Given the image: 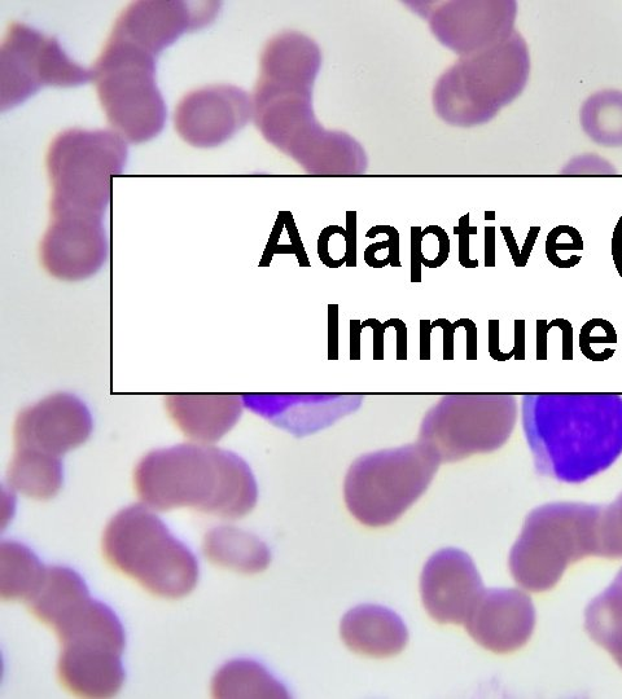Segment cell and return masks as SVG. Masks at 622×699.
Masks as SVG:
<instances>
[{
	"label": "cell",
	"mask_w": 622,
	"mask_h": 699,
	"mask_svg": "<svg viewBox=\"0 0 622 699\" xmlns=\"http://www.w3.org/2000/svg\"><path fill=\"white\" fill-rule=\"evenodd\" d=\"M135 487L155 511L190 508L230 520L251 512L258 499L256 478L242 457L201 443L151 452L135 470Z\"/></svg>",
	"instance_id": "cell-1"
},
{
	"label": "cell",
	"mask_w": 622,
	"mask_h": 699,
	"mask_svg": "<svg viewBox=\"0 0 622 699\" xmlns=\"http://www.w3.org/2000/svg\"><path fill=\"white\" fill-rule=\"evenodd\" d=\"M524 426L538 468L565 482H582L622 451V404L530 399Z\"/></svg>",
	"instance_id": "cell-2"
},
{
	"label": "cell",
	"mask_w": 622,
	"mask_h": 699,
	"mask_svg": "<svg viewBox=\"0 0 622 699\" xmlns=\"http://www.w3.org/2000/svg\"><path fill=\"white\" fill-rule=\"evenodd\" d=\"M104 555L121 573L164 599H181L195 588L199 564L147 505H133L107 526Z\"/></svg>",
	"instance_id": "cell-3"
},
{
	"label": "cell",
	"mask_w": 622,
	"mask_h": 699,
	"mask_svg": "<svg viewBox=\"0 0 622 699\" xmlns=\"http://www.w3.org/2000/svg\"><path fill=\"white\" fill-rule=\"evenodd\" d=\"M597 505L559 503L534 509L508 558L512 578L530 592H545L569 565L599 556Z\"/></svg>",
	"instance_id": "cell-4"
},
{
	"label": "cell",
	"mask_w": 622,
	"mask_h": 699,
	"mask_svg": "<svg viewBox=\"0 0 622 699\" xmlns=\"http://www.w3.org/2000/svg\"><path fill=\"white\" fill-rule=\"evenodd\" d=\"M442 463L419 441L358 457L346 473V508L362 525H392L428 490Z\"/></svg>",
	"instance_id": "cell-5"
},
{
	"label": "cell",
	"mask_w": 622,
	"mask_h": 699,
	"mask_svg": "<svg viewBox=\"0 0 622 699\" xmlns=\"http://www.w3.org/2000/svg\"><path fill=\"white\" fill-rule=\"evenodd\" d=\"M126 144L111 133L69 131L48 155L54 199V219L102 221L111 197V177L121 174Z\"/></svg>",
	"instance_id": "cell-6"
},
{
	"label": "cell",
	"mask_w": 622,
	"mask_h": 699,
	"mask_svg": "<svg viewBox=\"0 0 622 699\" xmlns=\"http://www.w3.org/2000/svg\"><path fill=\"white\" fill-rule=\"evenodd\" d=\"M155 69V54L113 34L93 70L109 121L130 142L151 139L164 126Z\"/></svg>",
	"instance_id": "cell-7"
},
{
	"label": "cell",
	"mask_w": 622,
	"mask_h": 699,
	"mask_svg": "<svg viewBox=\"0 0 622 699\" xmlns=\"http://www.w3.org/2000/svg\"><path fill=\"white\" fill-rule=\"evenodd\" d=\"M515 420L516 404L511 397L446 395L424 416L419 441L432 447L442 463H455L503 446Z\"/></svg>",
	"instance_id": "cell-8"
},
{
	"label": "cell",
	"mask_w": 622,
	"mask_h": 699,
	"mask_svg": "<svg viewBox=\"0 0 622 699\" xmlns=\"http://www.w3.org/2000/svg\"><path fill=\"white\" fill-rule=\"evenodd\" d=\"M3 109L23 103L45 85L78 86L94 79L93 70L72 63L54 39L24 26L13 28L2 52Z\"/></svg>",
	"instance_id": "cell-9"
},
{
	"label": "cell",
	"mask_w": 622,
	"mask_h": 699,
	"mask_svg": "<svg viewBox=\"0 0 622 699\" xmlns=\"http://www.w3.org/2000/svg\"><path fill=\"white\" fill-rule=\"evenodd\" d=\"M427 613L442 624H464L484 592L472 558L461 549H441L427 561L420 578Z\"/></svg>",
	"instance_id": "cell-10"
},
{
	"label": "cell",
	"mask_w": 622,
	"mask_h": 699,
	"mask_svg": "<svg viewBox=\"0 0 622 699\" xmlns=\"http://www.w3.org/2000/svg\"><path fill=\"white\" fill-rule=\"evenodd\" d=\"M93 432V417L81 399L56 394L20 413L15 424L16 448L61 457L81 446Z\"/></svg>",
	"instance_id": "cell-11"
},
{
	"label": "cell",
	"mask_w": 622,
	"mask_h": 699,
	"mask_svg": "<svg viewBox=\"0 0 622 699\" xmlns=\"http://www.w3.org/2000/svg\"><path fill=\"white\" fill-rule=\"evenodd\" d=\"M477 644L506 654L523 648L536 627V609L519 589H484L464 622Z\"/></svg>",
	"instance_id": "cell-12"
},
{
	"label": "cell",
	"mask_w": 622,
	"mask_h": 699,
	"mask_svg": "<svg viewBox=\"0 0 622 699\" xmlns=\"http://www.w3.org/2000/svg\"><path fill=\"white\" fill-rule=\"evenodd\" d=\"M242 398L245 408L297 437L334 425L356 412L363 400L356 394H247Z\"/></svg>",
	"instance_id": "cell-13"
},
{
	"label": "cell",
	"mask_w": 622,
	"mask_h": 699,
	"mask_svg": "<svg viewBox=\"0 0 622 699\" xmlns=\"http://www.w3.org/2000/svg\"><path fill=\"white\" fill-rule=\"evenodd\" d=\"M249 114L251 104L242 90L214 87L187 96L178 107L175 125L187 142L212 147L234 135Z\"/></svg>",
	"instance_id": "cell-14"
},
{
	"label": "cell",
	"mask_w": 622,
	"mask_h": 699,
	"mask_svg": "<svg viewBox=\"0 0 622 699\" xmlns=\"http://www.w3.org/2000/svg\"><path fill=\"white\" fill-rule=\"evenodd\" d=\"M108 256L102 221L54 219L42 243V261L56 278H90Z\"/></svg>",
	"instance_id": "cell-15"
},
{
	"label": "cell",
	"mask_w": 622,
	"mask_h": 699,
	"mask_svg": "<svg viewBox=\"0 0 622 699\" xmlns=\"http://www.w3.org/2000/svg\"><path fill=\"white\" fill-rule=\"evenodd\" d=\"M209 20L196 17L186 3H138L122 15L113 34L157 55L188 28Z\"/></svg>",
	"instance_id": "cell-16"
},
{
	"label": "cell",
	"mask_w": 622,
	"mask_h": 699,
	"mask_svg": "<svg viewBox=\"0 0 622 699\" xmlns=\"http://www.w3.org/2000/svg\"><path fill=\"white\" fill-rule=\"evenodd\" d=\"M340 635L354 653L374 658L400 654L409 641V631L400 615L374 604L349 610L341 619Z\"/></svg>",
	"instance_id": "cell-17"
},
{
	"label": "cell",
	"mask_w": 622,
	"mask_h": 699,
	"mask_svg": "<svg viewBox=\"0 0 622 699\" xmlns=\"http://www.w3.org/2000/svg\"><path fill=\"white\" fill-rule=\"evenodd\" d=\"M242 395H170L166 408L182 432L201 444L219 441L239 421Z\"/></svg>",
	"instance_id": "cell-18"
},
{
	"label": "cell",
	"mask_w": 622,
	"mask_h": 699,
	"mask_svg": "<svg viewBox=\"0 0 622 699\" xmlns=\"http://www.w3.org/2000/svg\"><path fill=\"white\" fill-rule=\"evenodd\" d=\"M122 653L98 648H63L59 675L65 687L83 697H111L125 681Z\"/></svg>",
	"instance_id": "cell-19"
},
{
	"label": "cell",
	"mask_w": 622,
	"mask_h": 699,
	"mask_svg": "<svg viewBox=\"0 0 622 699\" xmlns=\"http://www.w3.org/2000/svg\"><path fill=\"white\" fill-rule=\"evenodd\" d=\"M54 630L63 648H103L124 653L125 631L117 615L91 597L68 611Z\"/></svg>",
	"instance_id": "cell-20"
},
{
	"label": "cell",
	"mask_w": 622,
	"mask_h": 699,
	"mask_svg": "<svg viewBox=\"0 0 622 699\" xmlns=\"http://www.w3.org/2000/svg\"><path fill=\"white\" fill-rule=\"evenodd\" d=\"M204 553L213 564L244 574H257L270 565L271 553L257 536L236 527L210 530L204 539Z\"/></svg>",
	"instance_id": "cell-21"
},
{
	"label": "cell",
	"mask_w": 622,
	"mask_h": 699,
	"mask_svg": "<svg viewBox=\"0 0 622 699\" xmlns=\"http://www.w3.org/2000/svg\"><path fill=\"white\" fill-rule=\"evenodd\" d=\"M90 597L81 575L68 567H47L45 579L28 602L32 613L54 627L74 606Z\"/></svg>",
	"instance_id": "cell-22"
},
{
	"label": "cell",
	"mask_w": 622,
	"mask_h": 699,
	"mask_svg": "<svg viewBox=\"0 0 622 699\" xmlns=\"http://www.w3.org/2000/svg\"><path fill=\"white\" fill-rule=\"evenodd\" d=\"M11 489L29 498L46 500L54 498L63 486L61 457L43 452L16 448V454L8 472Z\"/></svg>",
	"instance_id": "cell-23"
},
{
	"label": "cell",
	"mask_w": 622,
	"mask_h": 699,
	"mask_svg": "<svg viewBox=\"0 0 622 699\" xmlns=\"http://www.w3.org/2000/svg\"><path fill=\"white\" fill-rule=\"evenodd\" d=\"M217 698H287V688L260 663L240 659L223 666L213 680Z\"/></svg>",
	"instance_id": "cell-24"
},
{
	"label": "cell",
	"mask_w": 622,
	"mask_h": 699,
	"mask_svg": "<svg viewBox=\"0 0 622 699\" xmlns=\"http://www.w3.org/2000/svg\"><path fill=\"white\" fill-rule=\"evenodd\" d=\"M47 567L25 545L4 542L0 545V595L6 600H25L37 592Z\"/></svg>",
	"instance_id": "cell-25"
},
{
	"label": "cell",
	"mask_w": 622,
	"mask_h": 699,
	"mask_svg": "<svg viewBox=\"0 0 622 699\" xmlns=\"http://www.w3.org/2000/svg\"><path fill=\"white\" fill-rule=\"evenodd\" d=\"M585 628L622 668V570L611 586L590 602Z\"/></svg>",
	"instance_id": "cell-26"
},
{
	"label": "cell",
	"mask_w": 622,
	"mask_h": 699,
	"mask_svg": "<svg viewBox=\"0 0 622 699\" xmlns=\"http://www.w3.org/2000/svg\"><path fill=\"white\" fill-rule=\"evenodd\" d=\"M580 121L585 134L602 147H622V91L591 95L582 105Z\"/></svg>",
	"instance_id": "cell-27"
},
{
	"label": "cell",
	"mask_w": 622,
	"mask_h": 699,
	"mask_svg": "<svg viewBox=\"0 0 622 699\" xmlns=\"http://www.w3.org/2000/svg\"><path fill=\"white\" fill-rule=\"evenodd\" d=\"M598 557L622 558V495L600 512Z\"/></svg>",
	"instance_id": "cell-28"
},
{
	"label": "cell",
	"mask_w": 622,
	"mask_h": 699,
	"mask_svg": "<svg viewBox=\"0 0 622 699\" xmlns=\"http://www.w3.org/2000/svg\"><path fill=\"white\" fill-rule=\"evenodd\" d=\"M560 252L584 250L581 233L571 226H558L547 235L546 256L555 267L559 265Z\"/></svg>",
	"instance_id": "cell-29"
},
{
	"label": "cell",
	"mask_w": 622,
	"mask_h": 699,
	"mask_svg": "<svg viewBox=\"0 0 622 699\" xmlns=\"http://www.w3.org/2000/svg\"><path fill=\"white\" fill-rule=\"evenodd\" d=\"M562 175H617L616 167L606 158L593 153L572 158L567 165L560 170Z\"/></svg>",
	"instance_id": "cell-30"
},
{
	"label": "cell",
	"mask_w": 622,
	"mask_h": 699,
	"mask_svg": "<svg viewBox=\"0 0 622 699\" xmlns=\"http://www.w3.org/2000/svg\"><path fill=\"white\" fill-rule=\"evenodd\" d=\"M455 233L459 235V261L464 267L476 268L479 266V261H472L470 258V236L472 233H477V228L470 226V214L459 221Z\"/></svg>",
	"instance_id": "cell-31"
},
{
	"label": "cell",
	"mask_w": 622,
	"mask_h": 699,
	"mask_svg": "<svg viewBox=\"0 0 622 699\" xmlns=\"http://www.w3.org/2000/svg\"><path fill=\"white\" fill-rule=\"evenodd\" d=\"M328 359H339V306H328Z\"/></svg>",
	"instance_id": "cell-32"
},
{
	"label": "cell",
	"mask_w": 622,
	"mask_h": 699,
	"mask_svg": "<svg viewBox=\"0 0 622 699\" xmlns=\"http://www.w3.org/2000/svg\"><path fill=\"white\" fill-rule=\"evenodd\" d=\"M411 281L418 283L422 280V230L420 227L411 228Z\"/></svg>",
	"instance_id": "cell-33"
},
{
	"label": "cell",
	"mask_w": 622,
	"mask_h": 699,
	"mask_svg": "<svg viewBox=\"0 0 622 699\" xmlns=\"http://www.w3.org/2000/svg\"><path fill=\"white\" fill-rule=\"evenodd\" d=\"M346 223H348V228H346L348 259H346V263H348V266L354 267L357 263V214H346Z\"/></svg>",
	"instance_id": "cell-34"
},
{
	"label": "cell",
	"mask_w": 622,
	"mask_h": 699,
	"mask_svg": "<svg viewBox=\"0 0 622 699\" xmlns=\"http://www.w3.org/2000/svg\"><path fill=\"white\" fill-rule=\"evenodd\" d=\"M489 354L497 362H507L512 356H515L514 350L508 354H503L499 349V320H489Z\"/></svg>",
	"instance_id": "cell-35"
},
{
	"label": "cell",
	"mask_w": 622,
	"mask_h": 699,
	"mask_svg": "<svg viewBox=\"0 0 622 699\" xmlns=\"http://www.w3.org/2000/svg\"><path fill=\"white\" fill-rule=\"evenodd\" d=\"M562 329L563 332V360H573V327L567 319H554L549 323L551 328Z\"/></svg>",
	"instance_id": "cell-36"
},
{
	"label": "cell",
	"mask_w": 622,
	"mask_h": 699,
	"mask_svg": "<svg viewBox=\"0 0 622 699\" xmlns=\"http://www.w3.org/2000/svg\"><path fill=\"white\" fill-rule=\"evenodd\" d=\"M362 327L374 329V360L384 359V333L389 328L387 322L381 324L378 319H369L362 323Z\"/></svg>",
	"instance_id": "cell-37"
},
{
	"label": "cell",
	"mask_w": 622,
	"mask_h": 699,
	"mask_svg": "<svg viewBox=\"0 0 622 699\" xmlns=\"http://www.w3.org/2000/svg\"><path fill=\"white\" fill-rule=\"evenodd\" d=\"M432 327H441L444 329V359L453 360L454 359V333L457 329V325L450 323L446 319H437L436 322L432 323Z\"/></svg>",
	"instance_id": "cell-38"
},
{
	"label": "cell",
	"mask_w": 622,
	"mask_h": 699,
	"mask_svg": "<svg viewBox=\"0 0 622 699\" xmlns=\"http://www.w3.org/2000/svg\"><path fill=\"white\" fill-rule=\"evenodd\" d=\"M457 328L463 327L467 332V360L477 359V327L471 319H459L454 323Z\"/></svg>",
	"instance_id": "cell-39"
},
{
	"label": "cell",
	"mask_w": 622,
	"mask_h": 699,
	"mask_svg": "<svg viewBox=\"0 0 622 699\" xmlns=\"http://www.w3.org/2000/svg\"><path fill=\"white\" fill-rule=\"evenodd\" d=\"M389 327L396 328L397 331V360L407 359V328L400 319L388 320Z\"/></svg>",
	"instance_id": "cell-40"
},
{
	"label": "cell",
	"mask_w": 622,
	"mask_h": 699,
	"mask_svg": "<svg viewBox=\"0 0 622 699\" xmlns=\"http://www.w3.org/2000/svg\"><path fill=\"white\" fill-rule=\"evenodd\" d=\"M362 323L359 319L350 320V359H361Z\"/></svg>",
	"instance_id": "cell-41"
},
{
	"label": "cell",
	"mask_w": 622,
	"mask_h": 699,
	"mask_svg": "<svg viewBox=\"0 0 622 699\" xmlns=\"http://www.w3.org/2000/svg\"><path fill=\"white\" fill-rule=\"evenodd\" d=\"M612 258L615 263L616 270L619 272L622 279V215L617 222L612 236Z\"/></svg>",
	"instance_id": "cell-42"
},
{
	"label": "cell",
	"mask_w": 622,
	"mask_h": 699,
	"mask_svg": "<svg viewBox=\"0 0 622 699\" xmlns=\"http://www.w3.org/2000/svg\"><path fill=\"white\" fill-rule=\"evenodd\" d=\"M431 320L424 319L420 322V359H431Z\"/></svg>",
	"instance_id": "cell-43"
},
{
	"label": "cell",
	"mask_w": 622,
	"mask_h": 699,
	"mask_svg": "<svg viewBox=\"0 0 622 699\" xmlns=\"http://www.w3.org/2000/svg\"><path fill=\"white\" fill-rule=\"evenodd\" d=\"M549 322L546 319L537 320V360H547V334Z\"/></svg>",
	"instance_id": "cell-44"
},
{
	"label": "cell",
	"mask_w": 622,
	"mask_h": 699,
	"mask_svg": "<svg viewBox=\"0 0 622 699\" xmlns=\"http://www.w3.org/2000/svg\"><path fill=\"white\" fill-rule=\"evenodd\" d=\"M485 266H496V228H485Z\"/></svg>",
	"instance_id": "cell-45"
},
{
	"label": "cell",
	"mask_w": 622,
	"mask_h": 699,
	"mask_svg": "<svg viewBox=\"0 0 622 699\" xmlns=\"http://www.w3.org/2000/svg\"><path fill=\"white\" fill-rule=\"evenodd\" d=\"M515 344H514V358L516 360H525V320L516 319L515 320Z\"/></svg>",
	"instance_id": "cell-46"
},
{
	"label": "cell",
	"mask_w": 622,
	"mask_h": 699,
	"mask_svg": "<svg viewBox=\"0 0 622 699\" xmlns=\"http://www.w3.org/2000/svg\"><path fill=\"white\" fill-rule=\"evenodd\" d=\"M541 227L532 226L529 228V233L527 239H525L524 248L521 250L520 254V266L525 267L529 261L530 254H532L533 246L536 244L538 235H540Z\"/></svg>",
	"instance_id": "cell-47"
},
{
	"label": "cell",
	"mask_w": 622,
	"mask_h": 699,
	"mask_svg": "<svg viewBox=\"0 0 622 699\" xmlns=\"http://www.w3.org/2000/svg\"><path fill=\"white\" fill-rule=\"evenodd\" d=\"M501 231L503 233V236H505L508 250H510L511 257H512V259H514L515 266L519 267L520 266V254H521V252L519 250L518 244H516L514 233H512L510 226H502Z\"/></svg>",
	"instance_id": "cell-48"
},
{
	"label": "cell",
	"mask_w": 622,
	"mask_h": 699,
	"mask_svg": "<svg viewBox=\"0 0 622 699\" xmlns=\"http://www.w3.org/2000/svg\"><path fill=\"white\" fill-rule=\"evenodd\" d=\"M486 219H494V213H486Z\"/></svg>",
	"instance_id": "cell-49"
}]
</instances>
